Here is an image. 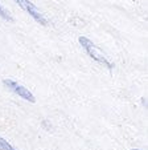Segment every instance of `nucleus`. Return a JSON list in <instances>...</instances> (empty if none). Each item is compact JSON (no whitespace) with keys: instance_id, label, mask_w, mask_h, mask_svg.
Wrapping results in <instances>:
<instances>
[{"instance_id":"obj_4","label":"nucleus","mask_w":148,"mask_h":150,"mask_svg":"<svg viewBox=\"0 0 148 150\" xmlns=\"http://www.w3.org/2000/svg\"><path fill=\"white\" fill-rule=\"evenodd\" d=\"M0 150H16L8 141H6L4 138L0 137Z\"/></svg>"},{"instance_id":"obj_6","label":"nucleus","mask_w":148,"mask_h":150,"mask_svg":"<svg viewBox=\"0 0 148 150\" xmlns=\"http://www.w3.org/2000/svg\"><path fill=\"white\" fill-rule=\"evenodd\" d=\"M134 150H139V149H134Z\"/></svg>"},{"instance_id":"obj_3","label":"nucleus","mask_w":148,"mask_h":150,"mask_svg":"<svg viewBox=\"0 0 148 150\" xmlns=\"http://www.w3.org/2000/svg\"><path fill=\"white\" fill-rule=\"evenodd\" d=\"M4 85H7L9 89H11L12 92H15L16 94H19L21 98H24V100H27V101H31V102H34L36 101V98H34V96L31 93V92L28 91L27 88H24L22 85H20V84H17L16 81H13V80H4Z\"/></svg>"},{"instance_id":"obj_5","label":"nucleus","mask_w":148,"mask_h":150,"mask_svg":"<svg viewBox=\"0 0 148 150\" xmlns=\"http://www.w3.org/2000/svg\"><path fill=\"white\" fill-rule=\"evenodd\" d=\"M0 17H3L4 20H8V21H12V17H11V15H9V12L6 11L1 4H0Z\"/></svg>"},{"instance_id":"obj_2","label":"nucleus","mask_w":148,"mask_h":150,"mask_svg":"<svg viewBox=\"0 0 148 150\" xmlns=\"http://www.w3.org/2000/svg\"><path fill=\"white\" fill-rule=\"evenodd\" d=\"M15 1H16V3L19 4V6L27 12V13L31 15L37 23L42 24V25H48V20L45 19V16L41 13V11H40V9L37 8L33 3H31L29 0H15Z\"/></svg>"},{"instance_id":"obj_1","label":"nucleus","mask_w":148,"mask_h":150,"mask_svg":"<svg viewBox=\"0 0 148 150\" xmlns=\"http://www.w3.org/2000/svg\"><path fill=\"white\" fill-rule=\"evenodd\" d=\"M79 44H81L82 48L87 52V54H89L93 60L101 62V64H105L107 68H112L111 62H109V60L106 59L103 52H102L99 48H97V45H95L93 41H90L87 37H79Z\"/></svg>"}]
</instances>
